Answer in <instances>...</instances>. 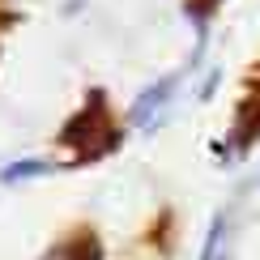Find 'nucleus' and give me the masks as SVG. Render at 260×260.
I'll use <instances>...</instances> for the list:
<instances>
[{"label": "nucleus", "mask_w": 260, "mask_h": 260, "mask_svg": "<svg viewBox=\"0 0 260 260\" xmlns=\"http://www.w3.org/2000/svg\"><path fill=\"white\" fill-rule=\"evenodd\" d=\"M56 167H47L43 158H21V162H9L5 171H0V179L13 183V179H35V175H51Z\"/></svg>", "instance_id": "nucleus-4"}, {"label": "nucleus", "mask_w": 260, "mask_h": 260, "mask_svg": "<svg viewBox=\"0 0 260 260\" xmlns=\"http://www.w3.org/2000/svg\"><path fill=\"white\" fill-rule=\"evenodd\" d=\"M43 260H103V243L94 231H77L73 239H60L51 243V252Z\"/></svg>", "instance_id": "nucleus-2"}, {"label": "nucleus", "mask_w": 260, "mask_h": 260, "mask_svg": "<svg viewBox=\"0 0 260 260\" xmlns=\"http://www.w3.org/2000/svg\"><path fill=\"white\" fill-rule=\"evenodd\" d=\"M56 141L69 145V149H77V154L69 158V167H81V162H94V158L111 154V149L120 145V128H115L111 111H107V94L94 90L90 94V107H81V111L60 128Z\"/></svg>", "instance_id": "nucleus-1"}, {"label": "nucleus", "mask_w": 260, "mask_h": 260, "mask_svg": "<svg viewBox=\"0 0 260 260\" xmlns=\"http://www.w3.org/2000/svg\"><path fill=\"white\" fill-rule=\"evenodd\" d=\"M213 9H218V0H192V5H188V13L197 17V26L205 30V21H209V13H213Z\"/></svg>", "instance_id": "nucleus-5"}, {"label": "nucleus", "mask_w": 260, "mask_h": 260, "mask_svg": "<svg viewBox=\"0 0 260 260\" xmlns=\"http://www.w3.org/2000/svg\"><path fill=\"white\" fill-rule=\"evenodd\" d=\"M171 94H175V77H162L158 85H149V90L133 103V124H145L149 128V115H158L162 107H167Z\"/></svg>", "instance_id": "nucleus-3"}, {"label": "nucleus", "mask_w": 260, "mask_h": 260, "mask_svg": "<svg viewBox=\"0 0 260 260\" xmlns=\"http://www.w3.org/2000/svg\"><path fill=\"white\" fill-rule=\"evenodd\" d=\"M256 183H260V179H256Z\"/></svg>", "instance_id": "nucleus-6"}]
</instances>
